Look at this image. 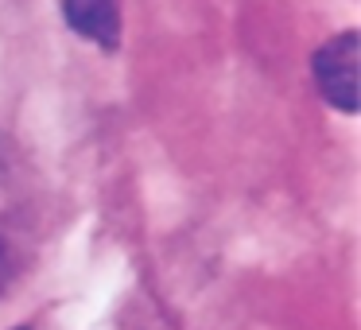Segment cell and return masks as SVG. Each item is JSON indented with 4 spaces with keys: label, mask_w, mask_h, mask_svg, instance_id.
<instances>
[{
    "label": "cell",
    "mask_w": 361,
    "mask_h": 330,
    "mask_svg": "<svg viewBox=\"0 0 361 330\" xmlns=\"http://www.w3.org/2000/svg\"><path fill=\"white\" fill-rule=\"evenodd\" d=\"M357 47H361V35L353 28H345V32L330 35L311 59V74L322 102L330 109L345 113V117L357 113Z\"/></svg>",
    "instance_id": "6da1fadb"
},
{
    "label": "cell",
    "mask_w": 361,
    "mask_h": 330,
    "mask_svg": "<svg viewBox=\"0 0 361 330\" xmlns=\"http://www.w3.org/2000/svg\"><path fill=\"white\" fill-rule=\"evenodd\" d=\"M63 16L74 35L109 55L121 47V0H63Z\"/></svg>",
    "instance_id": "7a4b0ae2"
},
{
    "label": "cell",
    "mask_w": 361,
    "mask_h": 330,
    "mask_svg": "<svg viewBox=\"0 0 361 330\" xmlns=\"http://www.w3.org/2000/svg\"><path fill=\"white\" fill-rule=\"evenodd\" d=\"M24 330H27V326H24Z\"/></svg>",
    "instance_id": "3957f363"
}]
</instances>
